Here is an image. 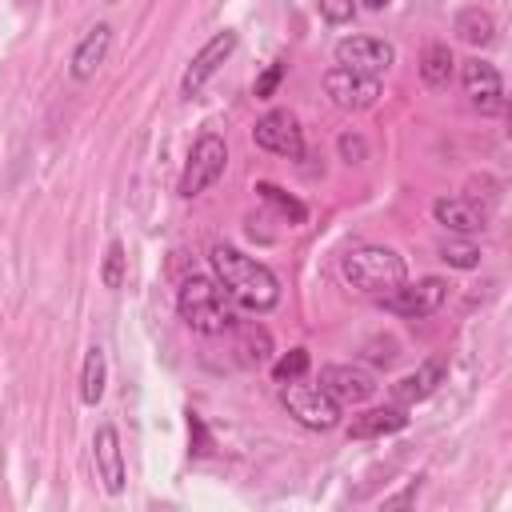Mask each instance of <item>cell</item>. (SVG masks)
Returning a JSON list of instances; mask_svg holds the SVG:
<instances>
[{
    "label": "cell",
    "mask_w": 512,
    "mask_h": 512,
    "mask_svg": "<svg viewBox=\"0 0 512 512\" xmlns=\"http://www.w3.org/2000/svg\"><path fill=\"white\" fill-rule=\"evenodd\" d=\"M316 384H320V388H324L340 408L364 404V400H372V392H376L372 372H368V368H360V364H324Z\"/></svg>",
    "instance_id": "cell-12"
},
{
    "label": "cell",
    "mask_w": 512,
    "mask_h": 512,
    "mask_svg": "<svg viewBox=\"0 0 512 512\" xmlns=\"http://www.w3.org/2000/svg\"><path fill=\"white\" fill-rule=\"evenodd\" d=\"M208 264H212V276L228 292L232 304H240L248 312H268L280 304V276L264 260H256L232 244H212Z\"/></svg>",
    "instance_id": "cell-1"
},
{
    "label": "cell",
    "mask_w": 512,
    "mask_h": 512,
    "mask_svg": "<svg viewBox=\"0 0 512 512\" xmlns=\"http://www.w3.org/2000/svg\"><path fill=\"white\" fill-rule=\"evenodd\" d=\"M404 428H408L404 408H368V412L352 416L348 436L352 440H376V436H392V432H404Z\"/></svg>",
    "instance_id": "cell-17"
},
{
    "label": "cell",
    "mask_w": 512,
    "mask_h": 512,
    "mask_svg": "<svg viewBox=\"0 0 512 512\" xmlns=\"http://www.w3.org/2000/svg\"><path fill=\"white\" fill-rule=\"evenodd\" d=\"M340 272H344V280L356 292H364L372 300L384 296V292H392V288H400L408 280L404 256L396 248H388V244H352L340 256Z\"/></svg>",
    "instance_id": "cell-2"
},
{
    "label": "cell",
    "mask_w": 512,
    "mask_h": 512,
    "mask_svg": "<svg viewBox=\"0 0 512 512\" xmlns=\"http://www.w3.org/2000/svg\"><path fill=\"white\" fill-rule=\"evenodd\" d=\"M252 140H256V148H264L272 156H288V160L304 156V128H300L296 112H288V108L264 112L252 128Z\"/></svg>",
    "instance_id": "cell-8"
},
{
    "label": "cell",
    "mask_w": 512,
    "mask_h": 512,
    "mask_svg": "<svg viewBox=\"0 0 512 512\" xmlns=\"http://www.w3.org/2000/svg\"><path fill=\"white\" fill-rule=\"evenodd\" d=\"M108 48H112V24H108V20H96V24L76 40V48H72V56H68V76H72L76 84L92 80V76L100 72V64L108 60Z\"/></svg>",
    "instance_id": "cell-14"
},
{
    "label": "cell",
    "mask_w": 512,
    "mask_h": 512,
    "mask_svg": "<svg viewBox=\"0 0 512 512\" xmlns=\"http://www.w3.org/2000/svg\"><path fill=\"white\" fill-rule=\"evenodd\" d=\"M284 72H288V64H284V60H272V64H268V68L256 76V84H252V96H256V100H268V96L280 88Z\"/></svg>",
    "instance_id": "cell-26"
},
{
    "label": "cell",
    "mask_w": 512,
    "mask_h": 512,
    "mask_svg": "<svg viewBox=\"0 0 512 512\" xmlns=\"http://www.w3.org/2000/svg\"><path fill=\"white\" fill-rule=\"evenodd\" d=\"M452 68H456V60H452V48L448 44H428L424 48V56H420V76H424V84L428 88H444L448 80H452Z\"/></svg>",
    "instance_id": "cell-21"
},
{
    "label": "cell",
    "mask_w": 512,
    "mask_h": 512,
    "mask_svg": "<svg viewBox=\"0 0 512 512\" xmlns=\"http://www.w3.org/2000/svg\"><path fill=\"white\" fill-rule=\"evenodd\" d=\"M104 380H108V356H104L100 344H92V348L84 352V364H80V400H84L88 408L100 404Z\"/></svg>",
    "instance_id": "cell-19"
},
{
    "label": "cell",
    "mask_w": 512,
    "mask_h": 512,
    "mask_svg": "<svg viewBox=\"0 0 512 512\" xmlns=\"http://www.w3.org/2000/svg\"><path fill=\"white\" fill-rule=\"evenodd\" d=\"M124 272H128V256H124V244H120V240H108V248H104V260H100V284L116 292V288L124 284Z\"/></svg>",
    "instance_id": "cell-23"
},
{
    "label": "cell",
    "mask_w": 512,
    "mask_h": 512,
    "mask_svg": "<svg viewBox=\"0 0 512 512\" xmlns=\"http://www.w3.org/2000/svg\"><path fill=\"white\" fill-rule=\"evenodd\" d=\"M92 460H96V480L104 484V492L120 496L128 484V468H124V448H120L116 424H100L92 432Z\"/></svg>",
    "instance_id": "cell-13"
},
{
    "label": "cell",
    "mask_w": 512,
    "mask_h": 512,
    "mask_svg": "<svg viewBox=\"0 0 512 512\" xmlns=\"http://www.w3.org/2000/svg\"><path fill=\"white\" fill-rule=\"evenodd\" d=\"M452 32H456L464 44H488L492 32H496V20H492V12H484L480 4H468V8L456 12Z\"/></svg>",
    "instance_id": "cell-20"
},
{
    "label": "cell",
    "mask_w": 512,
    "mask_h": 512,
    "mask_svg": "<svg viewBox=\"0 0 512 512\" xmlns=\"http://www.w3.org/2000/svg\"><path fill=\"white\" fill-rule=\"evenodd\" d=\"M324 92L336 108L344 112H364L380 100V76H364V72H352V68H340L332 64L324 72Z\"/></svg>",
    "instance_id": "cell-10"
},
{
    "label": "cell",
    "mask_w": 512,
    "mask_h": 512,
    "mask_svg": "<svg viewBox=\"0 0 512 512\" xmlns=\"http://www.w3.org/2000/svg\"><path fill=\"white\" fill-rule=\"evenodd\" d=\"M316 8L328 24H348L356 16V0H316Z\"/></svg>",
    "instance_id": "cell-27"
},
{
    "label": "cell",
    "mask_w": 512,
    "mask_h": 512,
    "mask_svg": "<svg viewBox=\"0 0 512 512\" xmlns=\"http://www.w3.org/2000/svg\"><path fill=\"white\" fill-rule=\"evenodd\" d=\"M176 312L200 336H220V332H228L236 324L228 292L216 284V276H200V272H192V276L180 280V288H176Z\"/></svg>",
    "instance_id": "cell-3"
},
{
    "label": "cell",
    "mask_w": 512,
    "mask_h": 512,
    "mask_svg": "<svg viewBox=\"0 0 512 512\" xmlns=\"http://www.w3.org/2000/svg\"><path fill=\"white\" fill-rule=\"evenodd\" d=\"M440 260L452 264V268H476L480 264V248L472 240H456L448 232V240H440Z\"/></svg>",
    "instance_id": "cell-24"
},
{
    "label": "cell",
    "mask_w": 512,
    "mask_h": 512,
    "mask_svg": "<svg viewBox=\"0 0 512 512\" xmlns=\"http://www.w3.org/2000/svg\"><path fill=\"white\" fill-rule=\"evenodd\" d=\"M256 196H260L264 204H272L288 224H304V220H308V208H304L296 196H288L280 184H272V180H260V184H256Z\"/></svg>",
    "instance_id": "cell-22"
},
{
    "label": "cell",
    "mask_w": 512,
    "mask_h": 512,
    "mask_svg": "<svg viewBox=\"0 0 512 512\" xmlns=\"http://www.w3.org/2000/svg\"><path fill=\"white\" fill-rule=\"evenodd\" d=\"M432 220L452 236H476L488 228V208H480L472 196H440L432 200Z\"/></svg>",
    "instance_id": "cell-15"
},
{
    "label": "cell",
    "mask_w": 512,
    "mask_h": 512,
    "mask_svg": "<svg viewBox=\"0 0 512 512\" xmlns=\"http://www.w3.org/2000/svg\"><path fill=\"white\" fill-rule=\"evenodd\" d=\"M460 84H464V96L472 100V108L480 116H500L504 112V80L496 72V64L472 56L460 64Z\"/></svg>",
    "instance_id": "cell-11"
},
{
    "label": "cell",
    "mask_w": 512,
    "mask_h": 512,
    "mask_svg": "<svg viewBox=\"0 0 512 512\" xmlns=\"http://www.w3.org/2000/svg\"><path fill=\"white\" fill-rule=\"evenodd\" d=\"M332 60L340 68H352V72H364V76H384L396 60V48L380 36H344V40H336Z\"/></svg>",
    "instance_id": "cell-9"
},
{
    "label": "cell",
    "mask_w": 512,
    "mask_h": 512,
    "mask_svg": "<svg viewBox=\"0 0 512 512\" xmlns=\"http://www.w3.org/2000/svg\"><path fill=\"white\" fill-rule=\"evenodd\" d=\"M280 404H284V412H288L296 424H304V428H312V432H332V428L340 424V404H336L320 384L288 380V384H280Z\"/></svg>",
    "instance_id": "cell-5"
},
{
    "label": "cell",
    "mask_w": 512,
    "mask_h": 512,
    "mask_svg": "<svg viewBox=\"0 0 512 512\" xmlns=\"http://www.w3.org/2000/svg\"><path fill=\"white\" fill-rule=\"evenodd\" d=\"M236 44H240V36H236L232 28L216 32L212 40H204V44H200V52L188 60V68H184V76H180V96H184V100L200 96V92H204V84L220 72V64L236 52Z\"/></svg>",
    "instance_id": "cell-7"
},
{
    "label": "cell",
    "mask_w": 512,
    "mask_h": 512,
    "mask_svg": "<svg viewBox=\"0 0 512 512\" xmlns=\"http://www.w3.org/2000/svg\"><path fill=\"white\" fill-rule=\"evenodd\" d=\"M416 492H420V480H412V484H408L404 492L388 496V500H384V508H400V504H412V500H416Z\"/></svg>",
    "instance_id": "cell-29"
},
{
    "label": "cell",
    "mask_w": 512,
    "mask_h": 512,
    "mask_svg": "<svg viewBox=\"0 0 512 512\" xmlns=\"http://www.w3.org/2000/svg\"><path fill=\"white\" fill-rule=\"evenodd\" d=\"M304 372H308V348H292V352H284V356L272 364V380H276V384L300 380Z\"/></svg>",
    "instance_id": "cell-25"
},
{
    "label": "cell",
    "mask_w": 512,
    "mask_h": 512,
    "mask_svg": "<svg viewBox=\"0 0 512 512\" xmlns=\"http://www.w3.org/2000/svg\"><path fill=\"white\" fill-rule=\"evenodd\" d=\"M340 156H344L348 164H360V160H364V140L352 136V132H344V136H340Z\"/></svg>",
    "instance_id": "cell-28"
},
{
    "label": "cell",
    "mask_w": 512,
    "mask_h": 512,
    "mask_svg": "<svg viewBox=\"0 0 512 512\" xmlns=\"http://www.w3.org/2000/svg\"><path fill=\"white\" fill-rule=\"evenodd\" d=\"M228 332L236 336L232 348H236V360H240L244 368H260V364L272 360V336H268L264 324H232Z\"/></svg>",
    "instance_id": "cell-18"
},
{
    "label": "cell",
    "mask_w": 512,
    "mask_h": 512,
    "mask_svg": "<svg viewBox=\"0 0 512 512\" xmlns=\"http://www.w3.org/2000/svg\"><path fill=\"white\" fill-rule=\"evenodd\" d=\"M444 300H448V280H440V276H424V280H416V284L404 280L400 288L376 296V304H380L384 312L404 316V320H424V316H432Z\"/></svg>",
    "instance_id": "cell-6"
},
{
    "label": "cell",
    "mask_w": 512,
    "mask_h": 512,
    "mask_svg": "<svg viewBox=\"0 0 512 512\" xmlns=\"http://www.w3.org/2000/svg\"><path fill=\"white\" fill-rule=\"evenodd\" d=\"M444 360L440 356H428L416 372H408V376H400L396 384H392V400L404 408V404H420V400H428L436 388H440V380H444Z\"/></svg>",
    "instance_id": "cell-16"
},
{
    "label": "cell",
    "mask_w": 512,
    "mask_h": 512,
    "mask_svg": "<svg viewBox=\"0 0 512 512\" xmlns=\"http://www.w3.org/2000/svg\"><path fill=\"white\" fill-rule=\"evenodd\" d=\"M392 0H356V8H368V12H380V8H388Z\"/></svg>",
    "instance_id": "cell-30"
},
{
    "label": "cell",
    "mask_w": 512,
    "mask_h": 512,
    "mask_svg": "<svg viewBox=\"0 0 512 512\" xmlns=\"http://www.w3.org/2000/svg\"><path fill=\"white\" fill-rule=\"evenodd\" d=\"M224 168H228V144H224V136L204 132V136H196V144L188 148V160H184V172H180L176 192H180L184 200H196L200 192H208V188L224 176Z\"/></svg>",
    "instance_id": "cell-4"
}]
</instances>
